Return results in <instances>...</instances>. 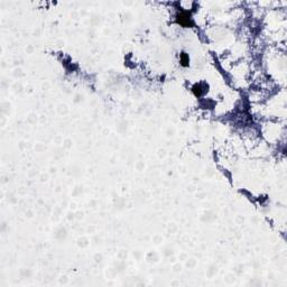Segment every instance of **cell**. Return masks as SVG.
Here are the masks:
<instances>
[{
    "instance_id": "obj_1",
    "label": "cell",
    "mask_w": 287,
    "mask_h": 287,
    "mask_svg": "<svg viewBox=\"0 0 287 287\" xmlns=\"http://www.w3.org/2000/svg\"><path fill=\"white\" fill-rule=\"evenodd\" d=\"M178 23L181 25H183V26H187V25L189 24V15L187 14V12H182V14H179V16H178Z\"/></svg>"
},
{
    "instance_id": "obj_2",
    "label": "cell",
    "mask_w": 287,
    "mask_h": 287,
    "mask_svg": "<svg viewBox=\"0 0 287 287\" xmlns=\"http://www.w3.org/2000/svg\"><path fill=\"white\" fill-rule=\"evenodd\" d=\"M189 56L183 53V54L181 55V63H182V65H183V66H187V65H189Z\"/></svg>"
}]
</instances>
